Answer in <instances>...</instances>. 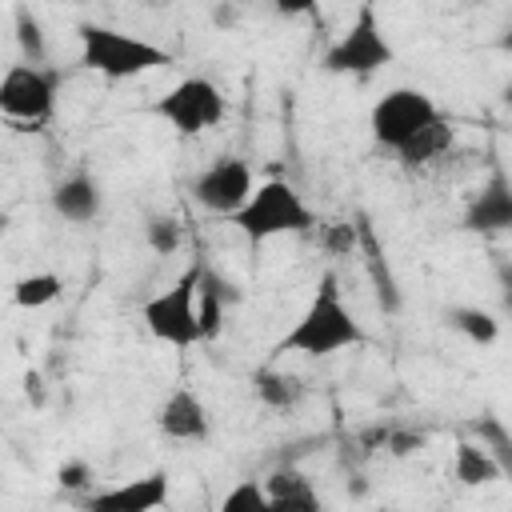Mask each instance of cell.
<instances>
[{
    "label": "cell",
    "instance_id": "603a6c76",
    "mask_svg": "<svg viewBox=\"0 0 512 512\" xmlns=\"http://www.w3.org/2000/svg\"><path fill=\"white\" fill-rule=\"evenodd\" d=\"M476 440L488 444L492 456L500 460L504 476H512V432L504 428V420H500V416H480V420H476Z\"/></svg>",
    "mask_w": 512,
    "mask_h": 512
},
{
    "label": "cell",
    "instance_id": "52a82bcc",
    "mask_svg": "<svg viewBox=\"0 0 512 512\" xmlns=\"http://www.w3.org/2000/svg\"><path fill=\"white\" fill-rule=\"evenodd\" d=\"M156 116L176 136H200V132L216 128L228 116V100L216 88V80H208V76H184V80H176L156 100Z\"/></svg>",
    "mask_w": 512,
    "mask_h": 512
},
{
    "label": "cell",
    "instance_id": "ffe728a7",
    "mask_svg": "<svg viewBox=\"0 0 512 512\" xmlns=\"http://www.w3.org/2000/svg\"><path fill=\"white\" fill-rule=\"evenodd\" d=\"M228 284L204 264V276H200V328H204V344L220 336V324H224V292Z\"/></svg>",
    "mask_w": 512,
    "mask_h": 512
},
{
    "label": "cell",
    "instance_id": "f1b7e54d",
    "mask_svg": "<svg viewBox=\"0 0 512 512\" xmlns=\"http://www.w3.org/2000/svg\"><path fill=\"white\" fill-rule=\"evenodd\" d=\"M496 44H500V52H508V56H512V20L504 24V32H500V40H496Z\"/></svg>",
    "mask_w": 512,
    "mask_h": 512
},
{
    "label": "cell",
    "instance_id": "484cf974",
    "mask_svg": "<svg viewBox=\"0 0 512 512\" xmlns=\"http://www.w3.org/2000/svg\"><path fill=\"white\" fill-rule=\"evenodd\" d=\"M60 484H64V488H88V484H92L88 460H68V464H60Z\"/></svg>",
    "mask_w": 512,
    "mask_h": 512
},
{
    "label": "cell",
    "instance_id": "7a4b0ae2",
    "mask_svg": "<svg viewBox=\"0 0 512 512\" xmlns=\"http://www.w3.org/2000/svg\"><path fill=\"white\" fill-rule=\"evenodd\" d=\"M76 40H80V64L104 80H136L144 72L172 64L168 48H160L136 32L112 28V24L84 20V24H76Z\"/></svg>",
    "mask_w": 512,
    "mask_h": 512
},
{
    "label": "cell",
    "instance_id": "f546056e",
    "mask_svg": "<svg viewBox=\"0 0 512 512\" xmlns=\"http://www.w3.org/2000/svg\"><path fill=\"white\" fill-rule=\"evenodd\" d=\"M500 100H504V108H512V76H508V84L500 88Z\"/></svg>",
    "mask_w": 512,
    "mask_h": 512
},
{
    "label": "cell",
    "instance_id": "277c9868",
    "mask_svg": "<svg viewBox=\"0 0 512 512\" xmlns=\"http://www.w3.org/2000/svg\"><path fill=\"white\" fill-rule=\"evenodd\" d=\"M232 224L252 244H264V240H276V236L312 232L316 228V212L296 192V184H288V180H264V184H256V192L248 196V204L232 216Z\"/></svg>",
    "mask_w": 512,
    "mask_h": 512
},
{
    "label": "cell",
    "instance_id": "6da1fadb",
    "mask_svg": "<svg viewBox=\"0 0 512 512\" xmlns=\"http://www.w3.org/2000/svg\"><path fill=\"white\" fill-rule=\"evenodd\" d=\"M368 344L364 324L352 316V308L344 304V288L336 280V272H324L312 300L304 304V312L292 320V328L280 336L276 356H336L344 348H360Z\"/></svg>",
    "mask_w": 512,
    "mask_h": 512
},
{
    "label": "cell",
    "instance_id": "2e32d148",
    "mask_svg": "<svg viewBox=\"0 0 512 512\" xmlns=\"http://www.w3.org/2000/svg\"><path fill=\"white\" fill-rule=\"evenodd\" d=\"M452 144H456V128L448 124V116H440L428 128H420L408 144H400L396 156H400L404 168H424V164H436L440 156H448Z\"/></svg>",
    "mask_w": 512,
    "mask_h": 512
},
{
    "label": "cell",
    "instance_id": "4316f807",
    "mask_svg": "<svg viewBox=\"0 0 512 512\" xmlns=\"http://www.w3.org/2000/svg\"><path fill=\"white\" fill-rule=\"evenodd\" d=\"M272 8L280 16H312L320 8V0H272Z\"/></svg>",
    "mask_w": 512,
    "mask_h": 512
},
{
    "label": "cell",
    "instance_id": "d6986e66",
    "mask_svg": "<svg viewBox=\"0 0 512 512\" xmlns=\"http://www.w3.org/2000/svg\"><path fill=\"white\" fill-rule=\"evenodd\" d=\"M444 320H448V328H456L472 344H496V336H500V320L476 304H452L444 312Z\"/></svg>",
    "mask_w": 512,
    "mask_h": 512
},
{
    "label": "cell",
    "instance_id": "5b68a950",
    "mask_svg": "<svg viewBox=\"0 0 512 512\" xmlns=\"http://www.w3.org/2000/svg\"><path fill=\"white\" fill-rule=\"evenodd\" d=\"M392 60H396V48H392V40L380 24V12H376L372 0H364L356 8V16L348 20V28L328 44L320 64L332 76H376Z\"/></svg>",
    "mask_w": 512,
    "mask_h": 512
},
{
    "label": "cell",
    "instance_id": "d4e9b609",
    "mask_svg": "<svg viewBox=\"0 0 512 512\" xmlns=\"http://www.w3.org/2000/svg\"><path fill=\"white\" fill-rule=\"evenodd\" d=\"M144 244L156 252V256H172L180 248V224L172 216H152L144 224Z\"/></svg>",
    "mask_w": 512,
    "mask_h": 512
},
{
    "label": "cell",
    "instance_id": "ba28073f",
    "mask_svg": "<svg viewBox=\"0 0 512 512\" xmlns=\"http://www.w3.org/2000/svg\"><path fill=\"white\" fill-rule=\"evenodd\" d=\"M0 112L12 124H44L56 112V72L32 60L8 64L0 76Z\"/></svg>",
    "mask_w": 512,
    "mask_h": 512
},
{
    "label": "cell",
    "instance_id": "5bb4252c",
    "mask_svg": "<svg viewBox=\"0 0 512 512\" xmlns=\"http://www.w3.org/2000/svg\"><path fill=\"white\" fill-rule=\"evenodd\" d=\"M356 228H360L356 252H360V260H364V268H368L376 304H380L384 312H400V284H396V276H392V268H388V260H384V248H380L372 224H368V220H356Z\"/></svg>",
    "mask_w": 512,
    "mask_h": 512
},
{
    "label": "cell",
    "instance_id": "7402d4cb",
    "mask_svg": "<svg viewBox=\"0 0 512 512\" xmlns=\"http://www.w3.org/2000/svg\"><path fill=\"white\" fill-rule=\"evenodd\" d=\"M220 512H272V496H268L264 480H240L224 492Z\"/></svg>",
    "mask_w": 512,
    "mask_h": 512
},
{
    "label": "cell",
    "instance_id": "30bf717a",
    "mask_svg": "<svg viewBox=\"0 0 512 512\" xmlns=\"http://www.w3.org/2000/svg\"><path fill=\"white\" fill-rule=\"evenodd\" d=\"M460 224H464L468 232H476V236L512 232V176H508L504 168H492L488 180L472 192V200H468Z\"/></svg>",
    "mask_w": 512,
    "mask_h": 512
},
{
    "label": "cell",
    "instance_id": "8fae6325",
    "mask_svg": "<svg viewBox=\"0 0 512 512\" xmlns=\"http://www.w3.org/2000/svg\"><path fill=\"white\" fill-rule=\"evenodd\" d=\"M168 496H172V480H168L164 468H156V472L136 476V480H124L116 488H100L84 504L92 512H152V508H164Z\"/></svg>",
    "mask_w": 512,
    "mask_h": 512
},
{
    "label": "cell",
    "instance_id": "4fadbf2b",
    "mask_svg": "<svg viewBox=\"0 0 512 512\" xmlns=\"http://www.w3.org/2000/svg\"><path fill=\"white\" fill-rule=\"evenodd\" d=\"M48 204L68 224H92L100 216V208H104V192H100V180L92 172H72V176L52 184Z\"/></svg>",
    "mask_w": 512,
    "mask_h": 512
},
{
    "label": "cell",
    "instance_id": "7c38bea8",
    "mask_svg": "<svg viewBox=\"0 0 512 512\" xmlns=\"http://www.w3.org/2000/svg\"><path fill=\"white\" fill-rule=\"evenodd\" d=\"M156 428L164 440L176 444H200L212 436V416L204 408V400L192 388H172L164 396V404L156 408Z\"/></svg>",
    "mask_w": 512,
    "mask_h": 512
},
{
    "label": "cell",
    "instance_id": "44dd1931",
    "mask_svg": "<svg viewBox=\"0 0 512 512\" xmlns=\"http://www.w3.org/2000/svg\"><path fill=\"white\" fill-rule=\"evenodd\" d=\"M64 292V280L56 272H32V276H20L16 288H12V300L20 308H48L52 300H60Z\"/></svg>",
    "mask_w": 512,
    "mask_h": 512
},
{
    "label": "cell",
    "instance_id": "9a60e30c",
    "mask_svg": "<svg viewBox=\"0 0 512 512\" xmlns=\"http://www.w3.org/2000/svg\"><path fill=\"white\" fill-rule=\"evenodd\" d=\"M452 476L464 484V488H484V484H496L504 476L500 460L492 456L488 444L480 440H460L452 448Z\"/></svg>",
    "mask_w": 512,
    "mask_h": 512
},
{
    "label": "cell",
    "instance_id": "3957f363",
    "mask_svg": "<svg viewBox=\"0 0 512 512\" xmlns=\"http://www.w3.org/2000/svg\"><path fill=\"white\" fill-rule=\"evenodd\" d=\"M200 276H204V260H192L164 292H156L140 308V320H144L152 340H160L168 348H196V344H204V328H200Z\"/></svg>",
    "mask_w": 512,
    "mask_h": 512
},
{
    "label": "cell",
    "instance_id": "e0dca14e",
    "mask_svg": "<svg viewBox=\"0 0 512 512\" xmlns=\"http://www.w3.org/2000/svg\"><path fill=\"white\" fill-rule=\"evenodd\" d=\"M264 488H268V496H272V512H276V508H308V512L320 508V492H316L312 476H304V472L292 468V464L268 472V476H264Z\"/></svg>",
    "mask_w": 512,
    "mask_h": 512
},
{
    "label": "cell",
    "instance_id": "9c48e42d",
    "mask_svg": "<svg viewBox=\"0 0 512 512\" xmlns=\"http://www.w3.org/2000/svg\"><path fill=\"white\" fill-rule=\"evenodd\" d=\"M192 200L204 208V212H212V216H236L244 204H248V196L256 192V184H252V168H248V160H240V156H220V160H212L204 172H196L192 176Z\"/></svg>",
    "mask_w": 512,
    "mask_h": 512
},
{
    "label": "cell",
    "instance_id": "ac0fdd59",
    "mask_svg": "<svg viewBox=\"0 0 512 512\" xmlns=\"http://www.w3.org/2000/svg\"><path fill=\"white\" fill-rule=\"evenodd\" d=\"M252 388H256V400H260L264 408H276V412L296 408V404L304 400L300 376H292V372H284V368H260V372L252 376Z\"/></svg>",
    "mask_w": 512,
    "mask_h": 512
},
{
    "label": "cell",
    "instance_id": "83f0119b",
    "mask_svg": "<svg viewBox=\"0 0 512 512\" xmlns=\"http://www.w3.org/2000/svg\"><path fill=\"white\" fill-rule=\"evenodd\" d=\"M500 300H504V308L512 312V268H508V264H500Z\"/></svg>",
    "mask_w": 512,
    "mask_h": 512
},
{
    "label": "cell",
    "instance_id": "cb8c5ba5",
    "mask_svg": "<svg viewBox=\"0 0 512 512\" xmlns=\"http://www.w3.org/2000/svg\"><path fill=\"white\" fill-rule=\"evenodd\" d=\"M16 44H20V52H24V60H32V64H44V56H48V44H44V28H40V20L32 16V8H16Z\"/></svg>",
    "mask_w": 512,
    "mask_h": 512
},
{
    "label": "cell",
    "instance_id": "8992f818",
    "mask_svg": "<svg viewBox=\"0 0 512 512\" xmlns=\"http://www.w3.org/2000/svg\"><path fill=\"white\" fill-rule=\"evenodd\" d=\"M440 116H444L440 104H436L424 88L400 84V88H388V92L372 104V112H368V132H372V140H376L380 148L396 152L400 144H408L420 128H428V124L440 120Z\"/></svg>",
    "mask_w": 512,
    "mask_h": 512
}]
</instances>
